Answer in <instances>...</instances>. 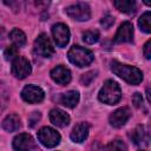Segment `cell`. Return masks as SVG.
<instances>
[{
	"mask_svg": "<svg viewBox=\"0 0 151 151\" xmlns=\"http://www.w3.org/2000/svg\"><path fill=\"white\" fill-rule=\"evenodd\" d=\"M83 40L86 44H94L99 40V32L98 31H86L83 33Z\"/></svg>",
	"mask_w": 151,
	"mask_h": 151,
	"instance_id": "cb8c5ba5",
	"label": "cell"
},
{
	"mask_svg": "<svg viewBox=\"0 0 151 151\" xmlns=\"http://www.w3.org/2000/svg\"><path fill=\"white\" fill-rule=\"evenodd\" d=\"M13 149L17 151H32L35 149V142L28 133H20L13 139Z\"/></svg>",
	"mask_w": 151,
	"mask_h": 151,
	"instance_id": "30bf717a",
	"label": "cell"
},
{
	"mask_svg": "<svg viewBox=\"0 0 151 151\" xmlns=\"http://www.w3.org/2000/svg\"><path fill=\"white\" fill-rule=\"evenodd\" d=\"M94 77H96V72L91 71V72H87V73L83 74L81 78H80V81H81L84 85H88V84L94 79Z\"/></svg>",
	"mask_w": 151,
	"mask_h": 151,
	"instance_id": "4316f807",
	"label": "cell"
},
{
	"mask_svg": "<svg viewBox=\"0 0 151 151\" xmlns=\"http://www.w3.org/2000/svg\"><path fill=\"white\" fill-rule=\"evenodd\" d=\"M60 103L66 107L73 109L79 103V93L77 91H68V92H66L61 96Z\"/></svg>",
	"mask_w": 151,
	"mask_h": 151,
	"instance_id": "d6986e66",
	"label": "cell"
},
{
	"mask_svg": "<svg viewBox=\"0 0 151 151\" xmlns=\"http://www.w3.org/2000/svg\"><path fill=\"white\" fill-rule=\"evenodd\" d=\"M98 98L101 103L107 105H114L117 104L122 98V90L117 81L109 79L104 83L103 87L99 91Z\"/></svg>",
	"mask_w": 151,
	"mask_h": 151,
	"instance_id": "7a4b0ae2",
	"label": "cell"
},
{
	"mask_svg": "<svg viewBox=\"0 0 151 151\" xmlns=\"http://www.w3.org/2000/svg\"><path fill=\"white\" fill-rule=\"evenodd\" d=\"M132 103H133V105L136 106V107H139L142 104H143V97H142V94L140 93H134L133 94V97H132Z\"/></svg>",
	"mask_w": 151,
	"mask_h": 151,
	"instance_id": "83f0119b",
	"label": "cell"
},
{
	"mask_svg": "<svg viewBox=\"0 0 151 151\" xmlns=\"http://www.w3.org/2000/svg\"><path fill=\"white\" fill-rule=\"evenodd\" d=\"M130 138H131V140H132L136 145H142V144L146 145L147 142H149V134H147V132L145 131L144 126H142V125H138L137 127H134V129L131 131Z\"/></svg>",
	"mask_w": 151,
	"mask_h": 151,
	"instance_id": "2e32d148",
	"label": "cell"
},
{
	"mask_svg": "<svg viewBox=\"0 0 151 151\" xmlns=\"http://www.w3.org/2000/svg\"><path fill=\"white\" fill-rule=\"evenodd\" d=\"M21 97H22V99H24L26 103L37 104V103L42 101V99H44V97H45V93H44V91H42L39 86H35V85H27V86H25L24 90L21 91Z\"/></svg>",
	"mask_w": 151,
	"mask_h": 151,
	"instance_id": "9c48e42d",
	"label": "cell"
},
{
	"mask_svg": "<svg viewBox=\"0 0 151 151\" xmlns=\"http://www.w3.org/2000/svg\"><path fill=\"white\" fill-rule=\"evenodd\" d=\"M103 151H126V145L123 140L120 139H114L112 142H110L104 149Z\"/></svg>",
	"mask_w": 151,
	"mask_h": 151,
	"instance_id": "603a6c76",
	"label": "cell"
},
{
	"mask_svg": "<svg viewBox=\"0 0 151 151\" xmlns=\"http://www.w3.org/2000/svg\"><path fill=\"white\" fill-rule=\"evenodd\" d=\"M66 13L70 18L78 20V21H86L91 17L90 6L85 2H77L74 5L68 6L66 8Z\"/></svg>",
	"mask_w": 151,
	"mask_h": 151,
	"instance_id": "8992f818",
	"label": "cell"
},
{
	"mask_svg": "<svg viewBox=\"0 0 151 151\" xmlns=\"http://www.w3.org/2000/svg\"><path fill=\"white\" fill-rule=\"evenodd\" d=\"M111 71L116 76H118L119 78H122L123 80H125L131 85H138L143 80V72L134 66L125 65L118 61H112Z\"/></svg>",
	"mask_w": 151,
	"mask_h": 151,
	"instance_id": "6da1fadb",
	"label": "cell"
},
{
	"mask_svg": "<svg viewBox=\"0 0 151 151\" xmlns=\"http://www.w3.org/2000/svg\"><path fill=\"white\" fill-rule=\"evenodd\" d=\"M150 18H151V14L150 12H145L139 19H138V26L139 28L145 32V33H150L151 32V24H150Z\"/></svg>",
	"mask_w": 151,
	"mask_h": 151,
	"instance_id": "44dd1931",
	"label": "cell"
},
{
	"mask_svg": "<svg viewBox=\"0 0 151 151\" xmlns=\"http://www.w3.org/2000/svg\"><path fill=\"white\" fill-rule=\"evenodd\" d=\"M138 151H144V150H138Z\"/></svg>",
	"mask_w": 151,
	"mask_h": 151,
	"instance_id": "4dcf8cb0",
	"label": "cell"
},
{
	"mask_svg": "<svg viewBox=\"0 0 151 151\" xmlns=\"http://www.w3.org/2000/svg\"><path fill=\"white\" fill-rule=\"evenodd\" d=\"M113 5L117 9H119L123 13L126 14H134L136 13V1L132 0H116L113 1Z\"/></svg>",
	"mask_w": 151,
	"mask_h": 151,
	"instance_id": "ac0fdd59",
	"label": "cell"
},
{
	"mask_svg": "<svg viewBox=\"0 0 151 151\" xmlns=\"http://www.w3.org/2000/svg\"><path fill=\"white\" fill-rule=\"evenodd\" d=\"M32 71L29 61L25 57H17L12 61V73L15 78L18 79H24L26 78Z\"/></svg>",
	"mask_w": 151,
	"mask_h": 151,
	"instance_id": "52a82bcc",
	"label": "cell"
},
{
	"mask_svg": "<svg viewBox=\"0 0 151 151\" xmlns=\"http://www.w3.org/2000/svg\"><path fill=\"white\" fill-rule=\"evenodd\" d=\"M34 53L42 58H51L54 53L53 45L46 34H40L34 41Z\"/></svg>",
	"mask_w": 151,
	"mask_h": 151,
	"instance_id": "5b68a950",
	"label": "cell"
},
{
	"mask_svg": "<svg viewBox=\"0 0 151 151\" xmlns=\"http://www.w3.org/2000/svg\"><path fill=\"white\" fill-rule=\"evenodd\" d=\"M50 120L58 127H65L70 124V116L60 109H52L50 111Z\"/></svg>",
	"mask_w": 151,
	"mask_h": 151,
	"instance_id": "5bb4252c",
	"label": "cell"
},
{
	"mask_svg": "<svg viewBox=\"0 0 151 151\" xmlns=\"http://www.w3.org/2000/svg\"><path fill=\"white\" fill-rule=\"evenodd\" d=\"M113 22H114V19H113V17H111L110 14L103 17V19L100 20V25H101L104 28H110V27L113 25Z\"/></svg>",
	"mask_w": 151,
	"mask_h": 151,
	"instance_id": "484cf974",
	"label": "cell"
},
{
	"mask_svg": "<svg viewBox=\"0 0 151 151\" xmlns=\"http://www.w3.org/2000/svg\"><path fill=\"white\" fill-rule=\"evenodd\" d=\"M67 57H68V60L78 67L87 66L94 59V55L90 50H87L85 47H81L79 45L72 46L70 48L68 53H67Z\"/></svg>",
	"mask_w": 151,
	"mask_h": 151,
	"instance_id": "3957f363",
	"label": "cell"
},
{
	"mask_svg": "<svg viewBox=\"0 0 151 151\" xmlns=\"http://www.w3.org/2000/svg\"><path fill=\"white\" fill-rule=\"evenodd\" d=\"M88 130H90V126L87 123H79L77 124L72 132H71V139L74 142V143H81L84 142L87 136H88Z\"/></svg>",
	"mask_w": 151,
	"mask_h": 151,
	"instance_id": "9a60e30c",
	"label": "cell"
},
{
	"mask_svg": "<svg viewBox=\"0 0 151 151\" xmlns=\"http://www.w3.org/2000/svg\"><path fill=\"white\" fill-rule=\"evenodd\" d=\"M17 57H18V47L14 45H11L9 47H7V50L5 51V59L13 61Z\"/></svg>",
	"mask_w": 151,
	"mask_h": 151,
	"instance_id": "d4e9b609",
	"label": "cell"
},
{
	"mask_svg": "<svg viewBox=\"0 0 151 151\" xmlns=\"http://www.w3.org/2000/svg\"><path fill=\"white\" fill-rule=\"evenodd\" d=\"M52 35L59 47H65L70 41V29L65 24L58 22L52 26Z\"/></svg>",
	"mask_w": 151,
	"mask_h": 151,
	"instance_id": "ba28073f",
	"label": "cell"
},
{
	"mask_svg": "<svg viewBox=\"0 0 151 151\" xmlns=\"http://www.w3.org/2000/svg\"><path fill=\"white\" fill-rule=\"evenodd\" d=\"M8 99H9L8 90L5 85V83L0 81V113L6 109V106L8 104Z\"/></svg>",
	"mask_w": 151,
	"mask_h": 151,
	"instance_id": "7402d4cb",
	"label": "cell"
},
{
	"mask_svg": "<svg viewBox=\"0 0 151 151\" xmlns=\"http://www.w3.org/2000/svg\"><path fill=\"white\" fill-rule=\"evenodd\" d=\"M39 142L46 147H54L60 143V134L50 126H44L38 131Z\"/></svg>",
	"mask_w": 151,
	"mask_h": 151,
	"instance_id": "277c9868",
	"label": "cell"
},
{
	"mask_svg": "<svg viewBox=\"0 0 151 151\" xmlns=\"http://www.w3.org/2000/svg\"><path fill=\"white\" fill-rule=\"evenodd\" d=\"M39 119H40V112H33L32 116H31L29 119H28V120H29V125L33 126Z\"/></svg>",
	"mask_w": 151,
	"mask_h": 151,
	"instance_id": "f546056e",
	"label": "cell"
},
{
	"mask_svg": "<svg viewBox=\"0 0 151 151\" xmlns=\"http://www.w3.org/2000/svg\"><path fill=\"white\" fill-rule=\"evenodd\" d=\"M9 38H11L13 45L17 46V47H22V46H25V44H26V35H25V33H24L21 29H19V28L12 29L11 33H9Z\"/></svg>",
	"mask_w": 151,
	"mask_h": 151,
	"instance_id": "ffe728a7",
	"label": "cell"
},
{
	"mask_svg": "<svg viewBox=\"0 0 151 151\" xmlns=\"http://www.w3.org/2000/svg\"><path fill=\"white\" fill-rule=\"evenodd\" d=\"M133 40V25L130 22V21H124L116 35H114V41L120 44V42H131Z\"/></svg>",
	"mask_w": 151,
	"mask_h": 151,
	"instance_id": "8fae6325",
	"label": "cell"
},
{
	"mask_svg": "<svg viewBox=\"0 0 151 151\" xmlns=\"http://www.w3.org/2000/svg\"><path fill=\"white\" fill-rule=\"evenodd\" d=\"M150 50H151V40H147L146 44L144 45V55H145L146 59H150V58H151V52H150Z\"/></svg>",
	"mask_w": 151,
	"mask_h": 151,
	"instance_id": "f1b7e54d",
	"label": "cell"
},
{
	"mask_svg": "<svg viewBox=\"0 0 151 151\" xmlns=\"http://www.w3.org/2000/svg\"><path fill=\"white\" fill-rule=\"evenodd\" d=\"M21 126L20 117L15 113L8 114L4 120H2V129L6 130L7 132H14Z\"/></svg>",
	"mask_w": 151,
	"mask_h": 151,
	"instance_id": "e0dca14e",
	"label": "cell"
},
{
	"mask_svg": "<svg viewBox=\"0 0 151 151\" xmlns=\"http://www.w3.org/2000/svg\"><path fill=\"white\" fill-rule=\"evenodd\" d=\"M131 116V112L127 107H120L118 110H116L114 112L111 113L110 116V124L113 127H122L126 124V122L129 120Z\"/></svg>",
	"mask_w": 151,
	"mask_h": 151,
	"instance_id": "4fadbf2b",
	"label": "cell"
},
{
	"mask_svg": "<svg viewBox=\"0 0 151 151\" xmlns=\"http://www.w3.org/2000/svg\"><path fill=\"white\" fill-rule=\"evenodd\" d=\"M51 78L59 85H66L71 81V71L64 65H58L51 71Z\"/></svg>",
	"mask_w": 151,
	"mask_h": 151,
	"instance_id": "7c38bea8",
	"label": "cell"
}]
</instances>
